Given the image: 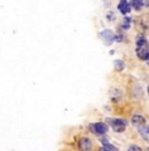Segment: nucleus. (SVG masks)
I'll list each match as a JSON object with an SVG mask.
<instances>
[{
  "instance_id": "39448f33",
  "label": "nucleus",
  "mask_w": 149,
  "mask_h": 151,
  "mask_svg": "<svg viewBox=\"0 0 149 151\" xmlns=\"http://www.w3.org/2000/svg\"><path fill=\"white\" fill-rule=\"evenodd\" d=\"M100 37L102 38L103 42L106 43V45H111V43L114 42V37H115V34H114L111 30H103V31H101Z\"/></svg>"
},
{
  "instance_id": "7ed1b4c3",
  "label": "nucleus",
  "mask_w": 149,
  "mask_h": 151,
  "mask_svg": "<svg viewBox=\"0 0 149 151\" xmlns=\"http://www.w3.org/2000/svg\"><path fill=\"white\" fill-rule=\"evenodd\" d=\"M109 124L115 132H124L127 127V120L124 119H109Z\"/></svg>"
},
{
  "instance_id": "0eeeda50",
  "label": "nucleus",
  "mask_w": 149,
  "mask_h": 151,
  "mask_svg": "<svg viewBox=\"0 0 149 151\" xmlns=\"http://www.w3.org/2000/svg\"><path fill=\"white\" fill-rule=\"evenodd\" d=\"M131 122H132V125H135L136 128H139V127H141V125L145 124V117L142 115H140V113H135V115L131 117Z\"/></svg>"
},
{
  "instance_id": "2eb2a0df",
  "label": "nucleus",
  "mask_w": 149,
  "mask_h": 151,
  "mask_svg": "<svg viewBox=\"0 0 149 151\" xmlns=\"http://www.w3.org/2000/svg\"><path fill=\"white\" fill-rule=\"evenodd\" d=\"M100 151H109V150H106V149H105V147H101Z\"/></svg>"
},
{
  "instance_id": "6e6552de",
  "label": "nucleus",
  "mask_w": 149,
  "mask_h": 151,
  "mask_svg": "<svg viewBox=\"0 0 149 151\" xmlns=\"http://www.w3.org/2000/svg\"><path fill=\"white\" fill-rule=\"evenodd\" d=\"M137 130H139V133H140V136L142 137V139H144V141H148V139H149V134H148L149 128H148L147 124H144V125H141V127H139Z\"/></svg>"
},
{
  "instance_id": "9d476101",
  "label": "nucleus",
  "mask_w": 149,
  "mask_h": 151,
  "mask_svg": "<svg viewBox=\"0 0 149 151\" xmlns=\"http://www.w3.org/2000/svg\"><path fill=\"white\" fill-rule=\"evenodd\" d=\"M128 3H129V7H131V9H134V11H136V12L141 11V9L144 8V5L141 4L140 0H129Z\"/></svg>"
},
{
  "instance_id": "4468645a",
  "label": "nucleus",
  "mask_w": 149,
  "mask_h": 151,
  "mask_svg": "<svg viewBox=\"0 0 149 151\" xmlns=\"http://www.w3.org/2000/svg\"><path fill=\"white\" fill-rule=\"evenodd\" d=\"M140 1H141V4L144 5V7H148L149 5V0H140Z\"/></svg>"
},
{
  "instance_id": "423d86ee",
  "label": "nucleus",
  "mask_w": 149,
  "mask_h": 151,
  "mask_svg": "<svg viewBox=\"0 0 149 151\" xmlns=\"http://www.w3.org/2000/svg\"><path fill=\"white\" fill-rule=\"evenodd\" d=\"M118 11L124 16H127L129 12H131V7H129L128 0H120L118 3Z\"/></svg>"
},
{
  "instance_id": "f03ea898",
  "label": "nucleus",
  "mask_w": 149,
  "mask_h": 151,
  "mask_svg": "<svg viewBox=\"0 0 149 151\" xmlns=\"http://www.w3.org/2000/svg\"><path fill=\"white\" fill-rule=\"evenodd\" d=\"M89 130L96 136H103V134L107 133L109 127L105 122H93V124L89 125Z\"/></svg>"
},
{
  "instance_id": "f257e3e1",
  "label": "nucleus",
  "mask_w": 149,
  "mask_h": 151,
  "mask_svg": "<svg viewBox=\"0 0 149 151\" xmlns=\"http://www.w3.org/2000/svg\"><path fill=\"white\" fill-rule=\"evenodd\" d=\"M136 56L142 61H148V59H149L148 39L144 34H140V35L136 38Z\"/></svg>"
},
{
  "instance_id": "ddd939ff",
  "label": "nucleus",
  "mask_w": 149,
  "mask_h": 151,
  "mask_svg": "<svg viewBox=\"0 0 149 151\" xmlns=\"http://www.w3.org/2000/svg\"><path fill=\"white\" fill-rule=\"evenodd\" d=\"M127 151H144V150H142L139 145H131V146L127 149Z\"/></svg>"
},
{
  "instance_id": "9b49d317",
  "label": "nucleus",
  "mask_w": 149,
  "mask_h": 151,
  "mask_svg": "<svg viewBox=\"0 0 149 151\" xmlns=\"http://www.w3.org/2000/svg\"><path fill=\"white\" fill-rule=\"evenodd\" d=\"M129 26H131V18H129V17H124V20H123V24H122V29L127 30Z\"/></svg>"
},
{
  "instance_id": "f8f14e48",
  "label": "nucleus",
  "mask_w": 149,
  "mask_h": 151,
  "mask_svg": "<svg viewBox=\"0 0 149 151\" xmlns=\"http://www.w3.org/2000/svg\"><path fill=\"white\" fill-rule=\"evenodd\" d=\"M114 64H115V69H116V70H123V69H124V61L116 60Z\"/></svg>"
},
{
  "instance_id": "20e7f679",
  "label": "nucleus",
  "mask_w": 149,
  "mask_h": 151,
  "mask_svg": "<svg viewBox=\"0 0 149 151\" xmlns=\"http://www.w3.org/2000/svg\"><path fill=\"white\" fill-rule=\"evenodd\" d=\"M78 150L80 151H90L92 149H93V142H92L90 138L88 137H81L80 139H78Z\"/></svg>"
},
{
  "instance_id": "1a4fd4ad",
  "label": "nucleus",
  "mask_w": 149,
  "mask_h": 151,
  "mask_svg": "<svg viewBox=\"0 0 149 151\" xmlns=\"http://www.w3.org/2000/svg\"><path fill=\"white\" fill-rule=\"evenodd\" d=\"M101 142L103 143V147L106 150H109V151H119V149H116L114 145L110 143V141H109V138H106V137H102L101 138Z\"/></svg>"
}]
</instances>
